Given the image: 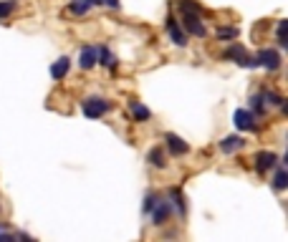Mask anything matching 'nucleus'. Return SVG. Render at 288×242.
<instances>
[{
	"label": "nucleus",
	"instance_id": "obj_17",
	"mask_svg": "<svg viewBox=\"0 0 288 242\" xmlns=\"http://www.w3.org/2000/svg\"><path fill=\"white\" fill-rule=\"evenodd\" d=\"M238 33H240V30H238V28H233V25H230V28H228V25H223V28H218V30H215V35H218L220 40H235V38H238Z\"/></svg>",
	"mask_w": 288,
	"mask_h": 242
},
{
	"label": "nucleus",
	"instance_id": "obj_5",
	"mask_svg": "<svg viewBox=\"0 0 288 242\" xmlns=\"http://www.w3.org/2000/svg\"><path fill=\"white\" fill-rule=\"evenodd\" d=\"M281 161H278V154H273V151H261L258 156H256V172L258 174H266L268 169H273V167H278Z\"/></svg>",
	"mask_w": 288,
	"mask_h": 242
},
{
	"label": "nucleus",
	"instance_id": "obj_16",
	"mask_svg": "<svg viewBox=\"0 0 288 242\" xmlns=\"http://www.w3.org/2000/svg\"><path fill=\"white\" fill-rule=\"evenodd\" d=\"M286 187H288V172H286L283 167H278L276 179H273V189H276V192H283Z\"/></svg>",
	"mask_w": 288,
	"mask_h": 242
},
{
	"label": "nucleus",
	"instance_id": "obj_3",
	"mask_svg": "<svg viewBox=\"0 0 288 242\" xmlns=\"http://www.w3.org/2000/svg\"><path fill=\"white\" fill-rule=\"evenodd\" d=\"M182 25H185V30H187L190 35H197V38H205V35H208V28L202 25V20H200L197 13L185 10V13H182Z\"/></svg>",
	"mask_w": 288,
	"mask_h": 242
},
{
	"label": "nucleus",
	"instance_id": "obj_2",
	"mask_svg": "<svg viewBox=\"0 0 288 242\" xmlns=\"http://www.w3.org/2000/svg\"><path fill=\"white\" fill-rule=\"evenodd\" d=\"M233 124H235L238 131H256V129H258L256 114L248 111V109H238V111L233 114Z\"/></svg>",
	"mask_w": 288,
	"mask_h": 242
},
{
	"label": "nucleus",
	"instance_id": "obj_7",
	"mask_svg": "<svg viewBox=\"0 0 288 242\" xmlns=\"http://www.w3.org/2000/svg\"><path fill=\"white\" fill-rule=\"evenodd\" d=\"M170 215H172V205H170V202H159V199H157V205H154V210H152L154 225H157V227L164 225V222L170 220Z\"/></svg>",
	"mask_w": 288,
	"mask_h": 242
},
{
	"label": "nucleus",
	"instance_id": "obj_14",
	"mask_svg": "<svg viewBox=\"0 0 288 242\" xmlns=\"http://www.w3.org/2000/svg\"><path fill=\"white\" fill-rule=\"evenodd\" d=\"M223 58H225V61H238V63H240V61L245 58V48L235 43V46H230V48L223 53Z\"/></svg>",
	"mask_w": 288,
	"mask_h": 242
},
{
	"label": "nucleus",
	"instance_id": "obj_1",
	"mask_svg": "<svg viewBox=\"0 0 288 242\" xmlns=\"http://www.w3.org/2000/svg\"><path fill=\"white\" fill-rule=\"evenodd\" d=\"M81 111H84V116H89V119H101L109 111V101L99 99V96H91V99H86L84 104H81Z\"/></svg>",
	"mask_w": 288,
	"mask_h": 242
},
{
	"label": "nucleus",
	"instance_id": "obj_9",
	"mask_svg": "<svg viewBox=\"0 0 288 242\" xmlns=\"http://www.w3.org/2000/svg\"><path fill=\"white\" fill-rule=\"evenodd\" d=\"M243 146H245L243 136H225V139L220 141V151H225V154H233V151H238V149H243Z\"/></svg>",
	"mask_w": 288,
	"mask_h": 242
},
{
	"label": "nucleus",
	"instance_id": "obj_25",
	"mask_svg": "<svg viewBox=\"0 0 288 242\" xmlns=\"http://www.w3.org/2000/svg\"><path fill=\"white\" fill-rule=\"evenodd\" d=\"M104 5H109V8H119V0H101Z\"/></svg>",
	"mask_w": 288,
	"mask_h": 242
},
{
	"label": "nucleus",
	"instance_id": "obj_27",
	"mask_svg": "<svg viewBox=\"0 0 288 242\" xmlns=\"http://www.w3.org/2000/svg\"><path fill=\"white\" fill-rule=\"evenodd\" d=\"M0 230H5V222H0Z\"/></svg>",
	"mask_w": 288,
	"mask_h": 242
},
{
	"label": "nucleus",
	"instance_id": "obj_21",
	"mask_svg": "<svg viewBox=\"0 0 288 242\" xmlns=\"http://www.w3.org/2000/svg\"><path fill=\"white\" fill-rule=\"evenodd\" d=\"M251 106H253V111L261 116V114H263V94H256V96H251Z\"/></svg>",
	"mask_w": 288,
	"mask_h": 242
},
{
	"label": "nucleus",
	"instance_id": "obj_10",
	"mask_svg": "<svg viewBox=\"0 0 288 242\" xmlns=\"http://www.w3.org/2000/svg\"><path fill=\"white\" fill-rule=\"evenodd\" d=\"M71 71V61L68 58H58L53 66H51V76L56 78V81H61V78H66V73Z\"/></svg>",
	"mask_w": 288,
	"mask_h": 242
},
{
	"label": "nucleus",
	"instance_id": "obj_11",
	"mask_svg": "<svg viewBox=\"0 0 288 242\" xmlns=\"http://www.w3.org/2000/svg\"><path fill=\"white\" fill-rule=\"evenodd\" d=\"M78 66L84 68V71L94 68L96 66V51L94 48H84V51H81V56H78Z\"/></svg>",
	"mask_w": 288,
	"mask_h": 242
},
{
	"label": "nucleus",
	"instance_id": "obj_24",
	"mask_svg": "<svg viewBox=\"0 0 288 242\" xmlns=\"http://www.w3.org/2000/svg\"><path fill=\"white\" fill-rule=\"evenodd\" d=\"M13 8H15L13 0H10V3H0V18H8L13 13Z\"/></svg>",
	"mask_w": 288,
	"mask_h": 242
},
{
	"label": "nucleus",
	"instance_id": "obj_20",
	"mask_svg": "<svg viewBox=\"0 0 288 242\" xmlns=\"http://www.w3.org/2000/svg\"><path fill=\"white\" fill-rule=\"evenodd\" d=\"M170 194L175 197V205H177V212H180V217H185V212H187V210H185V199H182V194H180V189H172Z\"/></svg>",
	"mask_w": 288,
	"mask_h": 242
},
{
	"label": "nucleus",
	"instance_id": "obj_15",
	"mask_svg": "<svg viewBox=\"0 0 288 242\" xmlns=\"http://www.w3.org/2000/svg\"><path fill=\"white\" fill-rule=\"evenodd\" d=\"M96 63H101V66H106V68H114V66H116V58H114L106 48H99V51H96Z\"/></svg>",
	"mask_w": 288,
	"mask_h": 242
},
{
	"label": "nucleus",
	"instance_id": "obj_26",
	"mask_svg": "<svg viewBox=\"0 0 288 242\" xmlns=\"http://www.w3.org/2000/svg\"><path fill=\"white\" fill-rule=\"evenodd\" d=\"M86 3H89V5H99V3H101V0H86Z\"/></svg>",
	"mask_w": 288,
	"mask_h": 242
},
{
	"label": "nucleus",
	"instance_id": "obj_12",
	"mask_svg": "<svg viewBox=\"0 0 288 242\" xmlns=\"http://www.w3.org/2000/svg\"><path fill=\"white\" fill-rule=\"evenodd\" d=\"M129 109H132V114H134L137 121H149L152 119V111L147 106H142L139 101H129Z\"/></svg>",
	"mask_w": 288,
	"mask_h": 242
},
{
	"label": "nucleus",
	"instance_id": "obj_19",
	"mask_svg": "<svg viewBox=\"0 0 288 242\" xmlns=\"http://www.w3.org/2000/svg\"><path fill=\"white\" fill-rule=\"evenodd\" d=\"M180 10L185 13V10H190V13H197V15H202V8L195 3V0H180Z\"/></svg>",
	"mask_w": 288,
	"mask_h": 242
},
{
	"label": "nucleus",
	"instance_id": "obj_8",
	"mask_svg": "<svg viewBox=\"0 0 288 242\" xmlns=\"http://www.w3.org/2000/svg\"><path fill=\"white\" fill-rule=\"evenodd\" d=\"M164 141H167V149H170V154H175V156H182V154H187V141H182L177 134H167V136H164Z\"/></svg>",
	"mask_w": 288,
	"mask_h": 242
},
{
	"label": "nucleus",
	"instance_id": "obj_23",
	"mask_svg": "<svg viewBox=\"0 0 288 242\" xmlns=\"http://www.w3.org/2000/svg\"><path fill=\"white\" fill-rule=\"evenodd\" d=\"M288 43V40H286V20H278V46L283 48Z\"/></svg>",
	"mask_w": 288,
	"mask_h": 242
},
{
	"label": "nucleus",
	"instance_id": "obj_4",
	"mask_svg": "<svg viewBox=\"0 0 288 242\" xmlns=\"http://www.w3.org/2000/svg\"><path fill=\"white\" fill-rule=\"evenodd\" d=\"M256 61H258V66H263V68H268V71H278V68H281V53L273 51V48H263Z\"/></svg>",
	"mask_w": 288,
	"mask_h": 242
},
{
	"label": "nucleus",
	"instance_id": "obj_18",
	"mask_svg": "<svg viewBox=\"0 0 288 242\" xmlns=\"http://www.w3.org/2000/svg\"><path fill=\"white\" fill-rule=\"evenodd\" d=\"M89 8H91V5L86 3V0H76V3H71V5H68V10H71V13H76V15L89 13Z\"/></svg>",
	"mask_w": 288,
	"mask_h": 242
},
{
	"label": "nucleus",
	"instance_id": "obj_22",
	"mask_svg": "<svg viewBox=\"0 0 288 242\" xmlns=\"http://www.w3.org/2000/svg\"><path fill=\"white\" fill-rule=\"evenodd\" d=\"M154 205H157V197H154V194H147V197H144V207H142V210H144V215H152Z\"/></svg>",
	"mask_w": 288,
	"mask_h": 242
},
{
	"label": "nucleus",
	"instance_id": "obj_6",
	"mask_svg": "<svg viewBox=\"0 0 288 242\" xmlns=\"http://www.w3.org/2000/svg\"><path fill=\"white\" fill-rule=\"evenodd\" d=\"M164 28H167L170 38L175 40V46H180V48H185V46H187V35L180 30V25H177V20H175L172 15H167V20H164Z\"/></svg>",
	"mask_w": 288,
	"mask_h": 242
},
{
	"label": "nucleus",
	"instance_id": "obj_13",
	"mask_svg": "<svg viewBox=\"0 0 288 242\" xmlns=\"http://www.w3.org/2000/svg\"><path fill=\"white\" fill-rule=\"evenodd\" d=\"M147 161H152V167H157V169H164V164H167V159H164V151H162L159 146H154V149L149 151Z\"/></svg>",
	"mask_w": 288,
	"mask_h": 242
}]
</instances>
